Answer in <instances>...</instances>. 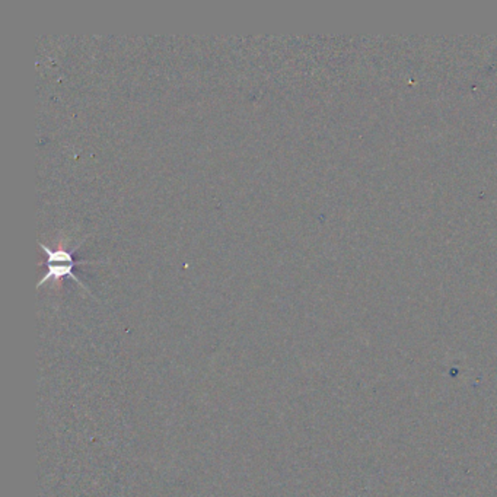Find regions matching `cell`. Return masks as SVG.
Instances as JSON below:
<instances>
[{
	"instance_id": "cell-1",
	"label": "cell",
	"mask_w": 497,
	"mask_h": 497,
	"mask_svg": "<svg viewBox=\"0 0 497 497\" xmlns=\"http://www.w3.org/2000/svg\"><path fill=\"white\" fill-rule=\"evenodd\" d=\"M81 244H77L75 248H70V250L63 248L62 245H58V248H56V250H51L49 245L39 243V248L46 252V269L47 270L37 286L41 288L44 283H47L50 280H58V279H63V277H72V279L77 285H81L88 293H91L88 286L82 280H79V277L73 273V269L77 264H98V263H103V262H92V260L76 262L73 258V254L79 247H81Z\"/></svg>"
}]
</instances>
